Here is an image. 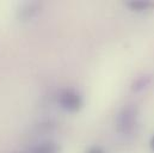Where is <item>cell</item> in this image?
<instances>
[{
	"label": "cell",
	"mask_w": 154,
	"mask_h": 153,
	"mask_svg": "<svg viewBox=\"0 0 154 153\" xmlns=\"http://www.w3.org/2000/svg\"><path fill=\"white\" fill-rule=\"evenodd\" d=\"M60 107L68 113H78L84 107L82 96L73 89H65L59 96Z\"/></svg>",
	"instance_id": "1"
},
{
	"label": "cell",
	"mask_w": 154,
	"mask_h": 153,
	"mask_svg": "<svg viewBox=\"0 0 154 153\" xmlns=\"http://www.w3.org/2000/svg\"><path fill=\"white\" fill-rule=\"evenodd\" d=\"M136 118V116L134 115V113H131L130 109L123 110V113L119 115L118 118V128L121 132L123 133H129L133 128L134 124V120Z\"/></svg>",
	"instance_id": "2"
},
{
	"label": "cell",
	"mask_w": 154,
	"mask_h": 153,
	"mask_svg": "<svg viewBox=\"0 0 154 153\" xmlns=\"http://www.w3.org/2000/svg\"><path fill=\"white\" fill-rule=\"evenodd\" d=\"M30 153H61V147L56 142L45 141L34 147Z\"/></svg>",
	"instance_id": "3"
},
{
	"label": "cell",
	"mask_w": 154,
	"mask_h": 153,
	"mask_svg": "<svg viewBox=\"0 0 154 153\" xmlns=\"http://www.w3.org/2000/svg\"><path fill=\"white\" fill-rule=\"evenodd\" d=\"M127 6L135 12H142L147 11L154 7L153 1H147V0H130L127 2Z\"/></svg>",
	"instance_id": "4"
},
{
	"label": "cell",
	"mask_w": 154,
	"mask_h": 153,
	"mask_svg": "<svg viewBox=\"0 0 154 153\" xmlns=\"http://www.w3.org/2000/svg\"><path fill=\"white\" fill-rule=\"evenodd\" d=\"M86 153H105L100 147H98V146H92V147H90Z\"/></svg>",
	"instance_id": "5"
},
{
	"label": "cell",
	"mask_w": 154,
	"mask_h": 153,
	"mask_svg": "<svg viewBox=\"0 0 154 153\" xmlns=\"http://www.w3.org/2000/svg\"><path fill=\"white\" fill-rule=\"evenodd\" d=\"M149 146H151V150L154 152V135L152 136V139H151V141H149Z\"/></svg>",
	"instance_id": "6"
}]
</instances>
